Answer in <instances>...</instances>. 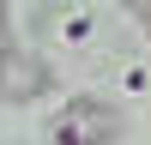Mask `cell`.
I'll use <instances>...</instances> for the list:
<instances>
[{"label":"cell","mask_w":151,"mask_h":145,"mask_svg":"<svg viewBox=\"0 0 151 145\" xmlns=\"http://www.w3.org/2000/svg\"><path fill=\"white\" fill-rule=\"evenodd\" d=\"M60 139H79V145H115L121 139V109L103 103V97H73L60 109Z\"/></svg>","instance_id":"1"},{"label":"cell","mask_w":151,"mask_h":145,"mask_svg":"<svg viewBox=\"0 0 151 145\" xmlns=\"http://www.w3.org/2000/svg\"><path fill=\"white\" fill-rule=\"evenodd\" d=\"M48 79H55L48 60H42V55L30 60V55L18 48V36H12V42H6V97H12V103H30V97L48 91Z\"/></svg>","instance_id":"2"},{"label":"cell","mask_w":151,"mask_h":145,"mask_svg":"<svg viewBox=\"0 0 151 145\" xmlns=\"http://www.w3.org/2000/svg\"><path fill=\"white\" fill-rule=\"evenodd\" d=\"M127 12H139V18H151V0H121Z\"/></svg>","instance_id":"3"},{"label":"cell","mask_w":151,"mask_h":145,"mask_svg":"<svg viewBox=\"0 0 151 145\" xmlns=\"http://www.w3.org/2000/svg\"><path fill=\"white\" fill-rule=\"evenodd\" d=\"M55 145H79V139H55Z\"/></svg>","instance_id":"4"},{"label":"cell","mask_w":151,"mask_h":145,"mask_svg":"<svg viewBox=\"0 0 151 145\" xmlns=\"http://www.w3.org/2000/svg\"><path fill=\"white\" fill-rule=\"evenodd\" d=\"M145 36H151V18H145Z\"/></svg>","instance_id":"5"}]
</instances>
